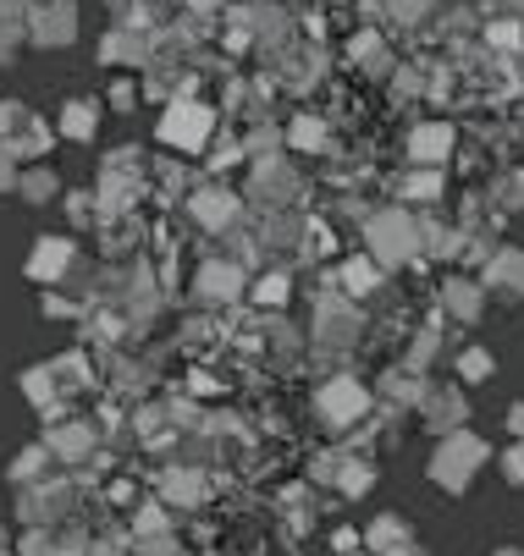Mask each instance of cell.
<instances>
[{
  "label": "cell",
  "mask_w": 524,
  "mask_h": 556,
  "mask_svg": "<svg viewBox=\"0 0 524 556\" xmlns=\"http://www.w3.org/2000/svg\"><path fill=\"white\" fill-rule=\"evenodd\" d=\"M55 452H78V457H84V452H89V430H61V435H55Z\"/></svg>",
  "instance_id": "52a82bcc"
},
{
  "label": "cell",
  "mask_w": 524,
  "mask_h": 556,
  "mask_svg": "<svg viewBox=\"0 0 524 556\" xmlns=\"http://www.w3.org/2000/svg\"><path fill=\"white\" fill-rule=\"evenodd\" d=\"M66 28H72V12H61V7H50V12H39V17H34V34H39V45H55Z\"/></svg>",
  "instance_id": "3957f363"
},
{
  "label": "cell",
  "mask_w": 524,
  "mask_h": 556,
  "mask_svg": "<svg viewBox=\"0 0 524 556\" xmlns=\"http://www.w3.org/2000/svg\"><path fill=\"white\" fill-rule=\"evenodd\" d=\"M0 551H7V545H0Z\"/></svg>",
  "instance_id": "4fadbf2b"
},
{
  "label": "cell",
  "mask_w": 524,
  "mask_h": 556,
  "mask_svg": "<svg viewBox=\"0 0 524 556\" xmlns=\"http://www.w3.org/2000/svg\"><path fill=\"white\" fill-rule=\"evenodd\" d=\"M502 556H519V551H502Z\"/></svg>",
  "instance_id": "7c38bea8"
},
{
  "label": "cell",
  "mask_w": 524,
  "mask_h": 556,
  "mask_svg": "<svg viewBox=\"0 0 524 556\" xmlns=\"http://www.w3.org/2000/svg\"><path fill=\"white\" fill-rule=\"evenodd\" d=\"M66 260H72V249L50 237V243L34 254V276H45V281H50V276H61V265H66Z\"/></svg>",
  "instance_id": "7a4b0ae2"
},
{
  "label": "cell",
  "mask_w": 524,
  "mask_h": 556,
  "mask_svg": "<svg viewBox=\"0 0 524 556\" xmlns=\"http://www.w3.org/2000/svg\"><path fill=\"white\" fill-rule=\"evenodd\" d=\"M508 473H513V480H524V452H519V457H508Z\"/></svg>",
  "instance_id": "8fae6325"
},
{
  "label": "cell",
  "mask_w": 524,
  "mask_h": 556,
  "mask_svg": "<svg viewBox=\"0 0 524 556\" xmlns=\"http://www.w3.org/2000/svg\"><path fill=\"white\" fill-rule=\"evenodd\" d=\"M194 127H199V116H194V111H177V116H172V138H177V143H199V132H194Z\"/></svg>",
  "instance_id": "5b68a950"
},
{
  "label": "cell",
  "mask_w": 524,
  "mask_h": 556,
  "mask_svg": "<svg viewBox=\"0 0 524 556\" xmlns=\"http://www.w3.org/2000/svg\"><path fill=\"white\" fill-rule=\"evenodd\" d=\"M89 127H95L89 105H72V111H66V132H72V138H89Z\"/></svg>",
  "instance_id": "8992f818"
},
{
  "label": "cell",
  "mask_w": 524,
  "mask_h": 556,
  "mask_svg": "<svg viewBox=\"0 0 524 556\" xmlns=\"http://www.w3.org/2000/svg\"><path fill=\"white\" fill-rule=\"evenodd\" d=\"M497 276H502V281H508V287H519V292H524V254H508V260H502V270H497Z\"/></svg>",
  "instance_id": "ba28073f"
},
{
  "label": "cell",
  "mask_w": 524,
  "mask_h": 556,
  "mask_svg": "<svg viewBox=\"0 0 524 556\" xmlns=\"http://www.w3.org/2000/svg\"><path fill=\"white\" fill-rule=\"evenodd\" d=\"M0 188H12V161L0 154Z\"/></svg>",
  "instance_id": "30bf717a"
},
{
  "label": "cell",
  "mask_w": 524,
  "mask_h": 556,
  "mask_svg": "<svg viewBox=\"0 0 524 556\" xmlns=\"http://www.w3.org/2000/svg\"><path fill=\"white\" fill-rule=\"evenodd\" d=\"M23 188H28V199H50V193H55V182H50V172H34V177H28Z\"/></svg>",
  "instance_id": "9c48e42d"
},
{
  "label": "cell",
  "mask_w": 524,
  "mask_h": 556,
  "mask_svg": "<svg viewBox=\"0 0 524 556\" xmlns=\"http://www.w3.org/2000/svg\"><path fill=\"white\" fill-rule=\"evenodd\" d=\"M326 408H332L337 419H348V414H359V408H364V396H359V386H348V380H342V386H332V391H326Z\"/></svg>",
  "instance_id": "277c9868"
},
{
  "label": "cell",
  "mask_w": 524,
  "mask_h": 556,
  "mask_svg": "<svg viewBox=\"0 0 524 556\" xmlns=\"http://www.w3.org/2000/svg\"><path fill=\"white\" fill-rule=\"evenodd\" d=\"M475 463H481V446H475L470 435H459L453 452H441V457H436V473H441V480H459V468H475Z\"/></svg>",
  "instance_id": "6da1fadb"
}]
</instances>
